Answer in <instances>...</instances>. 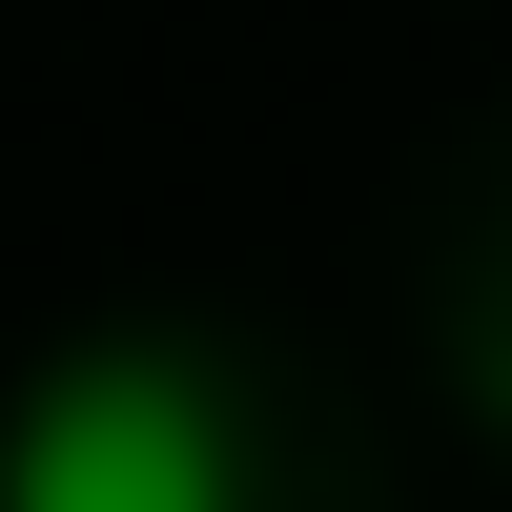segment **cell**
<instances>
[{
	"label": "cell",
	"mask_w": 512,
	"mask_h": 512,
	"mask_svg": "<svg viewBox=\"0 0 512 512\" xmlns=\"http://www.w3.org/2000/svg\"><path fill=\"white\" fill-rule=\"evenodd\" d=\"M0 512H246V410L164 328H82L0 390Z\"/></svg>",
	"instance_id": "1"
}]
</instances>
